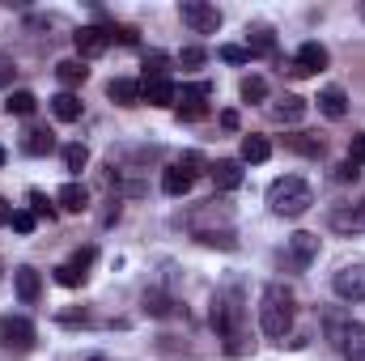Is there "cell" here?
<instances>
[{
    "label": "cell",
    "instance_id": "cell-13",
    "mask_svg": "<svg viewBox=\"0 0 365 361\" xmlns=\"http://www.w3.org/2000/svg\"><path fill=\"white\" fill-rule=\"evenodd\" d=\"M175 81L170 77H158V81H140V102H149V106H175Z\"/></svg>",
    "mask_w": 365,
    "mask_h": 361
},
{
    "label": "cell",
    "instance_id": "cell-11",
    "mask_svg": "<svg viewBox=\"0 0 365 361\" xmlns=\"http://www.w3.org/2000/svg\"><path fill=\"white\" fill-rule=\"evenodd\" d=\"M73 47H77V56H81V60L102 56V51L110 47V30H106V26H81V30L73 34Z\"/></svg>",
    "mask_w": 365,
    "mask_h": 361
},
{
    "label": "cell",
    "instance_id": "cell-6",
    "mask_svg": "<svg viewBox=\"0 0 365 361\" xmlns=\"http://www.w3.org/2000/svg\"><path fill=\"white\" fill-rule=\"evenodd\" d=\"M280 260H284V268H293V272L310 268V264L319 260V234H306V230H302V234H293Z\"/></svg>",
    "mask_w": 365,
    "mask_h": 361
},
{
    "label": "cell",
    "instance_id": "cell-31",
    "mask_svg": "<svg viewBox=\"0 0 365 361\" xmlns=\"http://www.w3.org/2000/svg\"><path fill=\"white\" fill-rule=\"evenodd\" d=\"M238 93H242L247 102H264V98H268V81H264V77H242Z\"/></svg>",
    "mask_w": 365,
    "mask_h": 361
},
{
    "label": "cell",
    "instance_id": "cell-40",
    "mask_svg": "<svg viewBox=\"0 0 365 361\" xmlns=\"http://www.w3.org/2000/svg\"><path fill=\"white\" fill-rule=\"evenodd\" d=\"M336 179H340V183H357V179H361V166H353V162L344 158V162L336 166Z\"/></svg>",
    "mask_w": 365,
    "mask_h": 361
},
{
    "label": "cell",
    "instance_id": "cell-27",
    "mask_svg": "<svg viewBox=\"0 0 365 361\" xmlns=\"http://www.w3.org/2000/svg\"><path fill=\"white\" fill-rule=\"evenodd\" d=\"M272 47H276V39H272L268 26H251V30H247V51H251V56H264V51H272Z\"/></svg>",
    "mask_w": 365,
    "mask_h": 361
},
{
    "label": "cell",
    "instance_id": "cell-18",
    "mask_svg": "<svg viewBox=\"0 0 365 361\" xmlns=\"http://www.w3.org/2000/svg\"><path fill=\"white\" fill-rule=\"evenodd\" d=\"M106 98L119 102V106H140V81H132V77H115V81L106 86Z\"/></svg>",
    "mask_w": 365,
    "mask_h": 361
},
{
    "label": "cell",
    "instance_id": "cell-33",
    "mask_svg": "<svg viewBox=\"0 0 365 361\" xmlns=\"http://www.w3.org/2000/svg\"><path fill=\"white\" fill-rule=\"evenodd\" d=\"M30 213L43 217V221H56V208H51V200H47L43 191H30Z\"/></svg>",
    "mask_w": 365,
    "mask_h": 361
},
{
    "label": "cell",
    "instance_id": "cell-19",
    "mask_svg": "<svg viewBox=\"0 0 365 361\" xmlns=\"http://www.w3.org/2000/svg\"><path fill=\"white\" fill-rule=\"evenodd\" d=\"M319 111H323L327 119H344V115H349V93L340 90V86H327V90L319 93Z\"/></svg>",
    "mask_w": 365,
    "mask_h": 361
},
{
    "label": "cell",
    "instance_id": "cell-34",
    "mask_svg": "<svg viewBox=\"0 0 365 361\" xmlns=\"http://www.w3.org/2000/svg\"><path fill=\"white\" fill-rule=\"evenodd\" d=\"M179 166H182V171H187V175H191V179H200L208 162H204V153H195V149H187V153H182V158H179Z\"/></svg>",
    "mask_w": 365,
    "mask_h": 361
},
{
    "label": "cell",
    "instance_id": "cell-23",
    "mask_svg": "<svg viewBox=\"0 0 365 361\" xmlns=\"http://www.w3.org/2000/svg\"><path fill=\"white\" fill-rule=\"evenodd\" d=\"M56 200H60V208H64V213H81V208H90V191H86L81 183H64Z\"/></svg>",
    "mask_w": 365,
    "mask_h": 361
},
{
    "label": "cell",
    "instance_id": "cell-1",
    "mask_svg": "<svg viewBox=\"0 0 365 361\" xmlns=\"http://www.w3.org/2000/svg\"><path fill=\"white\" fill-rule=\"evenodd\" d=\"M242 319H247V310H242V293H238V285L217 289V298H212V327H217L221 340H230V353H242V349H247V345H242V340H247Z\"/></svg>",
    "mask_w": 365,
    "mask_h": 361
},
{
    "label": "cell",
    "instance_id": "cell-44",
    "mask_svg": "<svg viewBox=\"0 0 365 361\" xmlns=\"http://www.w3.org/2000/svg\"><path fill=\"white\" fill-rule=\"evenodd\" d=\"M9 221H13V204L0 195V225H9Z\"/></svg>",
    "mask_w": 365,
    "mask_h": 361
},
{
    "label": "cell",
    "instance_id": "cell-14",
    "mask_svg": "<svg viewBox=\"0 0 365 361\" xmlns=\"http://www.w3.org/2000/svg\"><path fill=\"white\" fill-rule=\"evenodd\" d=\"M13 285H17V298H21L26 306H34V302H38V293H43V276L30 268V264L13 268Z\"/></svg>",
    "mask_w": 365,
    "mask_h": 361
},
{
    "label": "cell",
    "instance_id": "cell-30",
    "mask_svg": "<svg viewBox=\"0 0 365 361\" xmlns=\"http://www.w3.org/2000/svg\"><path fill=\"white\" fill-rule=\"evenodd\" d=\"M64 166H68L73 175H81V171L90 166V149H86V145H64Z\"/></svg>",
    "mask_w": 365,
    "mask_h": 361
},
{
    "label": "cell",
    "instance_id": "cell-16",
    "mask_svg": "<svg viewBox=\"0 0 365 361\" xmlns=\"http://www.w3.org/2000/svg\"><path fill=\"white\" fill-rule=\"evenodd\" d=\"M268 115H272L276 123H297V119L306 115V98H297V93H284V98H276L272 106H268Z\"/></svg>",
    "mask_w": 365,
    "mask_h": 361
},
{
    "label": "cell",
    "instance_id": "cell-45",
    "mask_svg": "<svg viewBox=\"0 0 365 361\" xmlns=\"http://www.w3.org/2000/svg\"><path fill=\"white\" fill-rule=\"evenodd\" d=\"M4 162H9V153H4V145H0V166H4Z\"/></svg>",
    "mask_w": 365,
    "mask_h": 361
},
{
    "label": "cell",
    "instance_id": "cell-46",
    "mask_svg": "<svg viewBox=\"0 0 365 361\" xmlns=\"http://www.w3.org/2000/svg\"><path fill=\"white\" fill-rule=\"evenodd\" d=\"M86 361H106V357H86Z\"/></svg>",
    "mask_w": 365,
    "mask_h": 361
},
{
    "label": "cell",
    "instance_id": "cell-37",
    "mask_svg": "<svg viewBox=\"0 0 365 361\" xmlns=\"http://www.w3.org/2000/svg\"><path fill=\"white\" fill-rule=\"evenodd\" d=\"M217 56H221L225 64H251V51H247V47H234V43H225Z\"/></svg>",
    "mask_w": 365,
    "mask_h": 361
},
{
    "label": "cell",
    "instance_id": "cell-3",
    "mask_svg": "<svg viewBox=\"0 0 365 361\" xmlns=\"http://www.w3.org/2000/svg\"><path fill=\"white\" fill-rule=\"evenodd\" d=\"M310 204H314V191H310V183L297 179V175H284V179H276L268 187V208L276 217H302Z\"/></svg>",
    "mask_w": 365,
    "mask_h": 361
},
{
    "label": "cell",
    "instance_id": "cell-42",
    "mask_svg": "<svg viewBox=\"0 0 365 361\" xmlns=\"http://www.w3.org/2000/svg\"><path fill=\"white\" fill-rule=\"evenodd\" d=\"M221 128H230V132H238V111H225V115H221Z\"/></svg>",
    "mask_w": 365,
    "mask_h": 361
},
{
    "label": "cell",
    "instance_id": "cell-25",
    "mask_svg": "<svg viewBox=\"0 0 365 361\" xmlns=\"http://www.w3.org/2000/svg\"><path fill=\"white\" fill-rule=\"evenodd\" d=\"M56 77L73 90V86H81V81L90 77V68H86V60H60V64H56Z\"/></svg>",
    "mask_w": 365,
    "mask_h": 361
},
{
    "label": "cell",
    "instance_id": "cell-20",
    "mask_svg": "<svg viewBox=\"0 0 365 361\" xmlns=\"http://www.w3.org/2000/svg\"><path fill=\"white\" fill-rule=\"evenodd\" d=\"M51 111H56L60 123H77V119H81V98H77L73 90L56 93V98H51Z\"/></svg>",
    "mask_w": 365,
    "mask_h": 361
},
{
    "label": "cell",
    "instance_id": "cell-22",
    "mask_svg": "<svg viewBox=\"0 0 365 361\" xmlns=\"http://www.w3.org/2000/svg\"><path fill=\"white\" fill-rule=\"evenodd\" d=\"M284 145L302 158H323V149H327L323 136H310V132H293V136H284Z\"/></svg>",
    "mask_w": 365,
    "mask_h": 361
},
{
    "label": "cell",
    "instance_id": "cell-15",
    "mask_svg": "<svg viewBox=\"0 0 365 361\" xmlns=\"http://www.w3.org/2000/svg\"><path fill=\"white\" fill-rule=\"evenodd\" d=\"M336 345L344 349V357L349 361H365V323H344Z\"/></svg>",
    "mask_w": 365,
    "mask_h": 361
},
{
    "label": "cell",
    "instance_id": "cell-39",
    "mask_svg": "<svg viewBox=\"0 0 365 361\" xmlns=\"http://www.w3.org/2000/svg\"><path fill=\"white\" fill-rule=\"evenodd\" d=\"M349 162H353V166H365V132H357V136L349 141Z\"/></svg>",
    "mask_w": 365,
    "mask_h": 361
},
{
    "label": "cell",
    "instance_id": "cell-8",
    "mask_svg": "<svg viewBox=\"0 0 365 361\" xmlns=\"http://www.w3.org/2000/svg\"><path fill=\"white\" fill-rule=\"evenodd\" d=\"M208 98H212V86L208 81H195V86H182L175 106H179V119H204L208 115Z\"/></svg>",
    "mask_w": 365,
    "mask_h": 361
},
{
    "label": "cell",
    "instance_id": "cell-9",
    "mask_svg": "<svg viewBox=\"0 0 365 361\" xmlns=\"http://www.w3.org/2000/svg\"><path fill=\"white\" fill-rule=\"evenodd\" d=\"M327 60H331V56H327L323 43H302L297 56H293V64H289V73H293V77H310V73H323Z\"/></svg>",
    "mask_w": 365,
    "mask_h": 361
},
{
    "label": "cell",
    "instance_id": "cell-21",
    "mask_svg": "<svg viewBox=\"0 0 365 361\" xmlns=\"http://www.w3.org/2000/svg\"><path fill=\"white\" fill-rule=\"evenodd\" d=\"M191 183H195V179L182 171L179 162H170V166L162 171V191H166V195H187V191H191Z\"/></svg>",
    "mask_w": 365,
    "mask_h": 361
},
{
    "label": "cell",
    "instance_id": "cell-32",
    "mask_svg": "<svg viewBox=\"0 0 365 361\" xmlns=\"http://www.w3.org/2000/svg\"><path fill=\"white\" fill-rule=\"evenodd\" d=\"M166 64H170V60H166L162 51H149V56H145V81H158V77H166Z\"/></svg>",
    "mask_w": 365,
    "mask_h": 361
},
{
    "label": "cell",
    "instance_id": "cell-35",
    "mask_svg": "<svg viewBox=\"0 0 365 361\" xmlns=\"http://www.w3.org/2000/svg\"><path fill=\"white\" fill-rule=\"evenodd\" d=\"M34 221H38V217H34L30 208H13V221H9V225H13L17 234H34Z\"/></svg>",
    "mask_w": 365,
    "mask_h": 361
},
{
    "label": "cell",
    "instance_id": "cell-24",
    "mask_svg": "<svg viewBox=\"0 0 365 361\" xmlns=\"http://www.w3.org/2000/svg\"><path fill=\"white\" fill-rule=\"evenodd\" d=\"M268 158H272V145H268V136H242V162L259 166V162H268Z\"/></svg>",
    "mask_w": 365,
    "mask_h": 361
},
{
    "label": "cell",
    "instance_id": "cell-36",
    "mask_svg": "<svg viewBox=\"0 0 365 361\" xmlns=\"http://www.w3.org/2000/svg\"><path fill=\"white\" fill-rule=\"evenodd\" d=\"M56 280H60L64 289H77V285L86 280V272H81V268H73V264H60V268H56Z\"/></svg>",
    "mask_w": 365,
    "mask_h": 361
},
{
    "label": "cell",
    "instance_id": "cell-10",
    "mask_svg": "<svg viewBox=\"0 0 365 361\" xmlns=\"http://www.w3.org/2000/svg\"><path fill=\"white\" fill-rule=\"evenodd\" d=\"M327 221H331V230H340V234H361L365 230V200H349V204H331V213H327Z\"/></svg>",
    "mask_w": 365,
    "mask_h": 361
},
{
    "label": "cell",
    "instance_id": "cell-43",
    "mask_svg": "<svg viewBox=\"0 0 365 361\" xmlns=\"http://www.w3.org/2000/svg\"><path fill=\"white\" fill-rule=\"evenodd\" d=\"M4 86H13V64L0 60V90H4Z\"/></svg>",
    "mask_w": 365,
    "mask_h": 361
},
{
    "label": "cell",
    "instance_id": "cell-47",
    "mask_svg": "<svg viewBox=\"0 0 365 361\" xmlns=\"http://www.w3.org/2000/svg\"><path fill=\"white\" fill-rule=\"evenodd\" d=\"M0 276H4V260H0Z\"/></svg>",
    "mask_w": 365,
    "mask_h": 361
},
{
    "label": "cell",
    "instance_id": "cell-5",
    "mask_svg": "<svg viewBox=\"0 0 365 361\" xmlns=\"http://www.w3.org/2000/svg\"><path fill=\"white\" fill-rule=\"evenodd\" d=\"M0 345L13 349V353H30V349H34V323L21 319V315L0 319Z\"/></svg>",
    "mask_w": 365,
    "mask_h": 361
},
{
    "label": "cell",
    "instance_id": "cell-12",
    "mask_svg": "<svg viewBox=\"0 0 365 361\" xmlns=\"http://www.w3.org/2000/svg\"><path fill=\"white\" fill-rule=\"evenodd\" d=\"M208 179H212L217 191H234V187H242V162L238 158H221V162L208 166Z\"/></svg>",
    "mask_w": 365,
    "mask_h": 361
},
{
    "label": "cell",
    "instance_id": "cell-38",
    "mask_svg": "<svg viewBox=\"0 0 365 361\" xmlns=\"http://www.w3.org/2000/svg\"><path fill=\"white\" fill-rule=\"evenodd\" d=\"M204 60H208V51H204V47H182V51H179V64H182V68H200Z\"/></svg>",
    "mask_w": 365,
    "mask_h": 361
},
{
    "label": "cell",
    "instance_id": "cell-29",
    "mask_svg": "<svg viewBox=\"0 0 365 361\" xmlns=\"http://www.w3.org/2000/svg\"><path fill=\"white\" fill-rule=\"evenodd\" d=\"M145 310H149L153 319H166V315H175V298H166V293L149 289V293H145Z\"/></svg>",
    "mask_w": 365,
    "mask_h": 361
},
{
    "label": "cell",
    "instance_id": "cell-26",
    "mask_svg": "<svg viewBox=\"0 0 365 361\" xmlns=\"http://www.w3.org/2000/svg\"><path fill=\"white\" fill-rule=\"evenodd\" d=\"M34 106H38V98H34L30 90H13L9 98H4V111H9V115H21V119L34 115Z\"/></svg>",
    "mask_w": 365,
    "mask_h": 361
},
{
    "label": "cell",
    "instance_id": "cell-28",
    "mask_svg": "<svg viewBox=\"0 0 365 361\" xmlns=\"http://www.w3.org/2000/svg\"><path fill=\"white\" fill-rule=\"evenodd\" d=\"M195 238H200L204 247H221V251H234V247H238V238H234L230 225H225V230H200Z\"/></svg>",
    "mask_w": 365,
    "mask_h": 361
},
{
    "label": "cell",
    "instance_id": "cell-2",
    "mask_svg": "<svg viewBox=\"0 0 365 361\" xmlns=\"http://www.w3.org/2000/svg\"><path fill=\"white\" fill-rule=\"evenodd\" d=\"M259 327H264V336H272V340H284V336H289V327H293V293H289L284 285H268V289H264Z\"/></svg>",
    "mask_w": 365,
    "mask_h": 361
},
{
    "label": "cell",
    "instance_id": "cell-4",
    "mask_svg": "<svg viewBox=\"0 0 365 361\" xmlns=\"http://www.w3.org/2000/svg\"><path fill=\"white\" fill-rule=\"evenodd\" d=\"M179 17L195 30V34H217V30H221V9L208 4V0H182Z\"/></svg>",
    "mask_w": 365,
    "mask_h": 361
},
{
    "label": "cell",
    "instance_id": "cell-41",
    "mask_svg": "<svg viewBox=\"0 0 365 361\" xmlns=\"http://www.w3.org/2000/svg\"><path fill=\"white\" fill-rule=\"evenodd\" d=\"M93 255H98L93 247H81V251L73 255V268H81V272H86V268H90V264H93Z\"/></svg>",
    "mask_w": 365,
    "mask_h": 361
},
{
    "label": "cell",
    "instance_id": "cell-17",
    "mask_svg": "<svg viewBox=\"0 0 365 361\" xmlns=\"http://www.w3.org/2000/svg\"><path fill=\"white\" fill-rule=\"evenodd\" d=\"M21 149H26L30 158H47V153L56 149V132H47V128H26Z\"/></svg>",
    "mask_w": 365,
    "mask_h": 361
},
{
    "label": "cell",
    "instance_id": "cell-7",
    "mask_svg": "<svg viewBox=\"0 0 365 361\" xmlns=\"http://www.w3.org/2000/svg\"><path fill=\"white\" fill-rule=\"evenodd\" d=\"M331 289H336V298H344V302H365V264H340V272L331 276Z\"/></svg>",
    "mask_w": 365,
    "mask_h": 361
}]
</instances>
